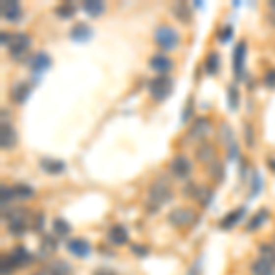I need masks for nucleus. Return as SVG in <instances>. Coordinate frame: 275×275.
Returning a JSON list of instances; mask_svg holds the SVG:
<instances>
[{"mask_svg": "<svg viewBox=\"0 0 275 275\" xmlns=\"http://www.w3.org/2000/svg\"><path fill=\"white\" fill-rule=\"evenodd\" d=\"M220 138H222V141H224V145H226V147H229V145L235 143L233 131H231V127H229L226 121H222V123H220Z\"/></svg>", "mask_w": 275, "mask_h": 275, "instance_id": "72a5a7b5", "label": "nucleus"}, {"mask_svg": "<svg viewBox=\"0 0 275 275\" xmlns=\"http://www.w3.org/2000/svg\"><path fill=\"white\" fill-rule=\"evenodd\" d=\"M52 227H54V233L57 237H66L70 233V224L64 219H55L52 222Z\"/></svg>", "mask_w": 275, "mask_h": 275, "instance_id": "2f4dec72", "label": "nucleus"}, {"mask_svg": "<svg viewBox=\"0 0 275 275\" xmlns=\"http://www.w3.org/2000/svg\"><path fill=\"white\" fill-rule=\"evenodd\" d=\"M109 241L116 246H123L125 242L129 241V231L127 227L121 226V224H116L109 229Z\"/></svg>", "mask_w": 275, "mask_h": 275, "instance_id": "6ab92c4d", "label": "nucleus"}, {"mask_svg": "<svg viewBox=\"0 0 275 275\" xmlns=\"http://www.w3.org/2000/svg\"><path fill=\"white\" fill-rule=\"evenodd\" d=\"M13 270H17L15 268V264L9 261L7 255H4V257H2V275H11L13 274Z\"/></svg>", "mask_w": 275, "mask_h": 275, "instance_id": "58836bf2", "label": "nucleus"}, {"mask_svg": "<svg viewBox=\"0 0 275 275\" xmlns=\"http://www.w3.org/2000/svg\"><path fill=\"white\" fill-rule=\"evenodd\" d=\"M246 143L253 147V127L249 123H246Z\"/></svg>", "mask_w": 275, "mask_h": 275, "instance_id": "a18cd8bd", "label": "nucleus"}, {"mask_svg": "<svg viewBox=\"0 0 275 275\" xmlns=\"http://www.w3.org/2000/svg\"><path fill=\"white\" fill-rule=\"evenodd\" d=\"M207 172L209 176H213L217 182H222L224 180V164H220L219 160H213L207 164Z\"/></svg>", "mask_w": 275, "mask_h": 275, "instance_id": "cd10ccee", "label": "nucleus"}, {"mask_svg": "<svg viewBox=\"0 0 275 275\" xmlns=\"http://www.w3.org/2000/svg\"><path fill=\"white\" fill-rule=\"evenodd\" d=\"M249 272H251V275H275V266L266 261H262V259H259V261L251 262Z\"/></svg>", "mask_w": 275, "mask_h": 275, "instance_id": "b1692460", "label": "nucleus"}, {"mask_svg": "<svg viewBox=\"0 0 275 275\" xmlns=\"http://www.w3.org/2000/svg\"><path fill=\"white\" fill-rule=\"evenodd\" d=\"M244 64H246V42L241 41L235 46L233 52V74L237 77V81H241L244 77Z\"/></svg>", "mask_w": 275, "mask_h": 275, "instance_id": "1a4fd4ad", "label": "nucleus"}, {"mask_svg": "<svg viewBox=\"0 0 275 275\" xmlns=\"http://www.w3.org/2000/svg\"><path fill=\"white\" fill-rule=\"evenodd\" d=\"M227 103H229L231 110H237V107H239V90L235 84L227 86Z\"/></svg>", "mask_w": 275, "mask_h": 275, "instance_id": "f704fd0d", "label": "nucleus"}, {"mask_svg": "<svg viewBox=\"0 0 275 275\" xmlns=\"http://www.w3.org/2000/svg\"><path fill=\"white\" fill-rule=\"evenodd\" d=\"M2 211L6 213L7 209V202L11 198H15V192H13V187H7V186H2Z\"/></svg>", "mask_w": 275, "mask_h": 275, "instance_id": "c9c22d12", "label": "nucleus"}, {"mask_svg": "<svg viewBox=\"0 0 275 275\" xmlns=\"http://www.w3.org/2000/svg\"><path fill=\"white\" fill-rule=\"evenodd\" d=\"M209 132H211L209 119L207 117H196L194 123L191 125V129H189V138H192V139H204V138L209 136Z\"/></svg>", "mask_w": 275, "mask_h": 275, "instance_id": "4468645a", "label": "nucleus"}, {"mask_svg": "<svg viewBox=\"0 0 275 275\" xmlns=\"http://www.w3.org/2000/svg\"><path fill=\"white\" fill-rule=\"evenodd\" d=\"M35 275H48V272H46V270H42V272H39V274H35Z\"/></svg>", "mask_w": 275, "mask_h": 275, "instance_id": "8fccbe9b", "label": "nucleus"}, {"mask_svg": "<svg viewBox=\"0 0 275 275\" xmlns=\"http://www.w3.org/2000/svg\"><path fill=\"white\" fill-rule=\"evenodd\" d=\"M0 13H2V19L7 22H19L22 19V6L17 2V0H4L0 4Z\"/></svg>", "mask_w": 275, "mask_h": 275, "instance_id": "6e6552de", "label": "nucleus"}, {"mask_svg": "<svg viewBox=\"0 0 275 275\" xmlns=\"http://www.w3.org/2000/svg\"><path fill=\"white\" fill-rule=\"evenodd\" d=\"M28 224H29V213L26 209H9L7 211V229L9 233L15 237H22L28 231Z\"/></svg>", "mask_w": 275, "mask_h": 275, "instance_id": "f03ea898", "label": "nucleus"}, {"mask_svg": "<svg viewBox=\"0 0 275 275\" xmlns=\"http://www.w3.org/2000/svg\"><path fill=\"white\" fill-rule=\"evenodd\" d=\"M46 272H48V275H72L70 264L62 259H55V261L50 262Z\"/></svg>", "mask_w": 275, "mask_h": 275, "instance_id": "5701e85b", "label": "nucleus"}, {"mask_svg": "<svg viewBox=\"0 0 275 275\" xmlns=\"http://www.w3.org/2000/svg\"><path fill=\"white\" fill-rule=\"evenodd\" d=\"M7 257L15 264V268H26V266H29L33 262V255L29 253L28 248L24 246H15Z\"/></svg>", "mask_w": 275, "mask_h": 275, "instance_id": "9d476101", "label": "nucleus"}, {"mask_svg": "<svg viewBox=\"0 0 275 275\" xmlns=\"http://www.w3.org/2000/svg\"><path fill=\"white\" fill-rule=\"evenodd\" d=\"M44 227V213H37L33 217V229L35 231H42Z\"/></svg>", "mask_w": 275, "mask_h": 275, "instance_id": "a19ab883", "label": "nucleus"}, {"mask_svg": "<svg viewBox=\"0 0 275 275\" xmlns=\"http://www.w3.org/2000/svg\"><path fill=\"white\" fill-rule=\"evenodd\" d=\"M131 251L136 257H145V255L149 253V248H145V246H139V244H132L131 246Z\"/></svg>", "mask_w": 275, "mask_h": 275, "instance_id": "37998d69", "label": "nucleus"}, {"mask_svg": "<svg viewBox=\"0 0 275 275\" xmlns=\"http://www.w3.org/2000/svg\"><path fill=\"white\" fill-rule=\"evenodd\" d=\"M172 15H174L180 22H184V24H189V22L192 21L191 6L186 4V2H174V4H172Z\"/></svg>", "mask_w": 275, "mask_h": 275, "instance_id": "aec40b11", "label": "nucleus"}, {"mask_svg": "<svg viewBox=\"0 0 275 275\" xmlns=\"http://www.w3.org/2000/svg\"><path fill=\"white\" fill-rule=\"evenodd\" d=\"M268 167L272 169V171H275V160H274V158H270V160H268Z\"/></svg>", "mask_w": 275, "mask_h": 275, "instance_id": "09e8293b", "label": "nucleus"}, {"mask_svg": "<svg viewBox=\"0 0 275 275\" xmlns=\"http://www.w3.org/2000/svg\"><path fill=\"white\" fill-rule=\"evenodd\" d=\"M259 253H261L262 261H266L275 266V246H272V244H261L259 246Z\"/></svg>", "mask_w": 275, "mask_h": 275, "instance_id": "7c9ffc66", "label": "nucleus"}, {"mask_svg": "<svg viewBox=\"0 0 275 275\" xmlns=\"http://www.w3.org/2000/svg\"><path fill=\"white\" fill-rule=\"evenodd\" d=\"M244 215H246V207H244V206L237 207V209L229 211V213H227L224 219L220 220V227H222V229H231V227H235L237 224H239V222H242Z\"/></svg>", "mask_w": 275, "mask_h": 275, "instance_id": "f3484780", "label": "nucleus"}, {"mask_svg": "<svg viewBox=\"0 0 275 275\" xmlns=\"http://www.w3.org/2000/svg\"><path fill=\"white\" fill-rule=\"evenodd\" d=\"M94 275H116V272H112V270H109V268H99L94 272Z\"/></svg>", "mask_w": 275, "mask_h": 275, "instance_id": "49530a36", "label": "nucleus"}, {"mask_svg": "<svg viewBox=\"0 0 275 275\" xmlns=\"http://www.w3.org/2000/svg\"><path fill=\"white\" fill-rule=\"evenodd\" d=\"M219 70H220V55L217 52H213V54L207 55L206 59V72L209 76H217Z\"/></svg>", "mask_w": 275, "mask_h": 275, "instance_id": "a878e982", "label": "nucleus"}, {"mask_svg": "<svg viewBox=\"0 0 275 275\" xmlns=\"http://www.w3.org/2000/svg\"><path fill=\"white\" fill-rule=\"evenodd\" d=\"M213 156H215L213 145H209V143H202L198 147V151H196V158H198L200 162H204V164L213 162Z\"/></svg>", "mask_w": 275, "mask_h": 275, "instance_id": "bb28decb", "label": "nucleus"}, {"mask_svg": "<svg viewBox=\"0 0 275 275\" xmlns=\"http://www.w3.org/2000/svg\"><path fill=\"white\" fill-rule=\"evenodd\" d=\"M29 94H31V84H29V82L19 81V82H15L13 88H11V99L19 105L24 103Z\"/></svg>", "mask_w": 275, "mask_h": 275, "instance_id": "a211bd4d", "label": "nucleus"}, {"mask_svg": "<svg viewBox=\"0 0 275 275\" xmlns=\"http://www.w3.org/2000/svg\"><path fill=\"white\" fill-rule=\"evenodd\" d=\"M81 7L90 17H94V19L101 17L105 13V2H101V0H84L81 4Z\"/></svg>", "mask_w": 275, "mask_h": 275, "instance_id": "4be33fe9", "label": "nucleus"}, {"mask_svg": "<svg viewBox=\"0 0 275 275\" xmlns=\"http://www.w3.org/2000/svg\"><path fill=\"white\" fill-rule=\"evenodd\" d=\"M13 187V192H15V198H21V200H29L35 196V189L31 186H28V184H15Z\"/></svg>", "mask_w": 275, "mask_h": 275, "instance_id": "393cba45", "label": "nucleus"}, {"mask_svg": "<svg viewBox=\"0 0 275 275\" xmlns=\"http://www.w3.org/2000/svg\"><path fill=\"white\" fill-rule=\"evenodd\" d=\"M41 169L48 174H61L64 169H66V164L62 160H55V158H42L41 160Z\"/></svg>", "mask_w": 275, "mask_h": 275, "instance_id": "412c9836", "label": "nucleus"}, {"mask_svg": "<svg viewBox=\"0 0 275 275\" xmlns=\"http://www.w3.org/2000/svg\"><path fill=\"white\" fill-rule=\"evenodd\" d=\"M172 200V191L171 187L165 184L164 180H158V182H154L149 189V202H147V207H149V211H158L160 206H164L167 202H171Z\"/></svg>", "mask_w": 275, "mask_h": 275, "instance_id": "f257e3e1", "label": "nucleus"}, {"mask_svg": "<svg viewBox=\"0 0 275 275\" xmlns=\"http://www.w3.org/2000/svg\"><path fill=\"white\" fill-rule=\"evenodd\" d=\"M147 88L154 101H165L172 92V79L169 76H158L149 81Z\"/></svg>", "mask_w": 275, "mask_h": 275, "instance_id": "7ed1b4c3", "label": "nucleus"}, {"mask_svg": "<svg viewBox=\"0 0 275 275\" xmlns=\"http://www.w3.org/2000/svg\"><path fill=\"white\" fill-rule=\"evenodd\" d=\"M268 220V211L266 209H262V211H259V213L255 215V217H251V220L248 222V231H255V229H259V227L264 224Z\"/></svg>", "mask_w": 275, "mask_h": 275, "instance_id": "c85d7f7f", "label": "nucleus"}, {"mask_svg": "<svg viewBox=\"0 0 275 275\" xmlns=\"http://www.w3.org/2000/svg\"><path fill=\"white\" fill-rule=\"evenodd\" d=\"M29 68H31V74L33 76H41L42 72H46V70L52 66V57H50L46 52H39V54H35L29 61Z\"/></svg>", "mask_w": 275, "mask_h": 275, "instance_id": "9b49d317", "label": "nucleus"}, {"mask_svg": "<svg viewBox=\"0 0 275 275\" xmlns=\"http://www.w3.org/2000/svg\"><path fill=\"white\" fill-rule=\"evenodd\" d=\"M268 22L272 24V26H275V0H272V2H268Z\"/></svg>", "mask_w": 275, "mask_h": 275, "instance_id": "c03bdc74", "label": "nucleus"}, {"mask_svg": "<svg viewBox=\"0 0 275 275\" xmlns=\"http://www.w3.org/2000/svg\"><path fill=\"white\" fill-rule=\"evenodd\" d=\"M66 248H68V251L74 257H79V259H84V257H88L92 253V246H90V242L86 239H70L66 242Z\"/></svg>", "mask_w": 275, "mask_h": 275, "instance_id": "ddd939ff", "label": "nucleus"}, {"mask_svg": "<svg viewBox=\"0 0 275 275\" xmlns=\"http://www.w3.org/2000/svg\"><path fill=\"white\" fill-rule=\"evenodd\" d=\"M154 41L158 42V46L162 50H174L180 42V35L174 28L162 24L154 29Z\"/></svg>", "mask_w": 275, "mask_h": 275, "instance_id": "20e7f679", "label": "nucleus"}, {"mask_svg": "<svg viewBox=\"0 0 275 275\" xmlns=\"http://www.w3.org/2000/svg\"><path fill=\"white\" fill-rule=\"evenodd\" d=\"M169 169H171L172 176H176L178 180H186L192 171V165L189 162L187 156L184 154H176L174 158L171 160V165H169Z\"/></svg>", "mask_w": 275, "mask_h": 275, "instance_id": "0eeeda50", "label": "nucleus"}, {"mask_svg": "<svg viewBox=\"0 0 275 275\" xmlns=\"http://www.w3.org/2000/svg\"><path fill=\"white\" fill-rule=\"evenodd\" d=\"M262 187V180H261V174L259 172H253V184H251V198H255L257 194H259V191H261Z\"/></svg>", "mask_w": 275, "mask_h": 275, "instance_id": "4c0bfd02", "label": "nucleus"}, {"mask_svg": "<svg viewBox=\"0 0 275 275\" xmlns=\"http://www.w3.org/2000/svg\"><path fill=\"white\" fill-rule=\"evenodd\" d=\"M167 220H169V224L174 227H186L196 220V215H194V211L189 209V207H174L171 213H169Z\"/></svg>", "mask_w": 275, "mask_h": 275, "instance_id": "423d86ee", "label": "nucleus"}, {"mask_svg": "<svg viewBox=\"0 0 275 275\" xmlns=\"http://www.w3.org/2000/svg\"><path fill=\"white\" fill-rule=\"evenodd\" d=\"M9 37H11V33L2 31V46H4V48H7V44H9Z\"/></svg>", "mask_w": 275, "mask_h": 275, "instance_id": "de8ad7c7", "label": "nucleus"}, {"mask_svg": "<svg viewBox=\"0 0 275 275\" xmlns=\"http://www.w3.org/2000/svg\"><path fill=\"white\" fill-rule=\"evenodd\" d=\"M29 46H31V37L28 33L19 31V33H11L7 50H9V55H11L13 59H21L22 55L29 50Z\"/></svg>", "mask_w": 275, "mask_h": 275, "instance_id": "39448f33", "label": "nucleus"}, {"mask_svg": "<svg viewBox=\"0 0 275 275\" xmlns=\"http://www.w3.org/2000/svg\"><path fill=\"white\" fill-rule=\"evenodd\" d=\"M217 37H219V41L220 42H229L231 41V37H233V28L229 26H222L219 29V33H217Z\"/></svg>", "mask_w": 275, "mask_h": 275, "instance_id": "e433bc0d", "label": "nucleus"}, {"mask_svg": "<svg viewBox=\"0 0 275 275\" xmlns=\"http://www.w3.org/2000/svg\"><path fill=\"white\" fill-rule=\"evenodd\" d=\"M94 37V29L86 22H77L76 26L70 29V39L76 42H86Z\"/></svg>", "mask_w": 275, "mask_h": 275, "instance_id": "2eb2a0df", "label": "nucleus"}, {"mask_svg": "<svg viewBox=\"0 0 275 275\" xmlns=\"http://www.w3.org/2000/svg\"><path fill=\"white\" fill-rule=\"evenodd\" d=\"M149 68L158 74H169L172 70V61L164 54H156L149 59Z\"/></svg>", "mask_w": 275, "mask_h": 275, "instance_id": "dca6fc26", "label": "nucleus"}, {"mask_svg": "<svg viewBox=\"0 0 275 275\" xmlns=\"http://www.w3.org/2000/svg\"><path fill=\"white\" fill-rule=\"evenodd\" d=\"M55 15H57L59 19H72V17L76 15V6H74L72 2H64L61 6H57Z\"/></svg>", "mask_w": 275, "mask_h": 275, "instance_id": "c756f323", "label": "nucleus"}, {"mask_svg": "<svg viewBox=\"0 0 275 275\" xmlns=\"http://www.w3.org/2000/svg\"><path fill=\"white\" fill-rule=\"evenodd\" d=\"M264 84H266L268 88H275V68L266 72V76H264Z\"/></svg>", "mask_w": 275, "mask_h": 275, "instance_id": "79ce46f5", "label": "nucleus"}, {"mask_svg": "<svg viewBox=\"0 0 275 275\" xmlns=\"http://www.w3.org/2000/svg\"><path fill=\"white\" fill-rule=\"evenodd\" d=\"M192 97H189L187 99V105H186V110L182 112V123H186V121H189V117L192 116V109H194V105H192Z\"/></svg>", "mask_w": 275, "mask_h": 275, "instance_id": "ea45409f", "label": "nucleus"}, {"mask_svg": "<svg viewBox=\"0 0 275 275\" xmlns=\"http://www.w3.org/2000/svg\"><path fill=\"white\" fill-rule=\"evenodd\" d=\"M55 249H57V237L44 235L41 241V251L42 253H54Z\"/></svg>", "mask_w": 275, "mask_h": 275, "instance_id": "473e14b6", "label": "nucleus"}, {"mask_svg": "<svg viewBox=\"0 0 275 275\" xmlns=\"http://www.w3.org/2000/svg\"><path fill=\"white\" fill-rule=\"evenodd\" d=\"M17 131H15L11 125L7 121H2V127H0V147L2 151H9L17 145Z\"/></svg>", "mask_w": 275, "mask_h": 275, "instance_id": "f8f14e48", "label": "nucleus"}]
</instances>
